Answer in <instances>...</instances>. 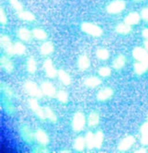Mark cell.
I'll return each instance as SVG.
<instances>
[{
	"mask_svg": "<svg viewBox=\"0 0 148 153\" xmlns=\"http://www.w3.org/2000/svg\"><path fill=\"white\" fill-rule=\"evenodd\" d=\"M81 30L87 35L95 37H101L103 33L102 28L101 27L91 22H85L82 23Z\"/></svg>",
	"mask_w": 148,
	"mask_h": 153,
	"instance_id": "6da1fadb",
	"label": "cell"
},
{
	"mask_svg": "<svg viewBox=\"0 0 148 153\" xmlns=\"http://www.w3.org/2000/svg\"><path fill=\"white\" fill-rule=\"evenodd\" d=\"M86 124V118L83 112L77 111L74 114L72 121L73 130L76 132L83 131Z\"/></svg>",
	"mask_w": 148,
	"mask_h": 153,
	"instance_id": "7a4b0ae2",
	"label": "cell"
},
{
	"mask_svg": "<svg viewBox=\"0 0 148 153\" xmlns=\"http://www.w3.org/2000/svg\"><path fill=\"white\" fill-rule=\"evenodd\" d=\"M126 2L124 0H113L107 5L106 11L110 15H117L125 10Z\"/></svg>",
	"mask_w": 148,
	"mask_h": 153,
	"instance_id": "3957f363",
	"label": "cell"
},
{
	"mask_svg": "<svg viewBox=\"0 0 148 153\" xmlns=\"http://www.w3.org/2000/svg\"><path fill=\"white\" fill-rule=\"evenodd\" d=\"M24 88L27 93L32 97L41 98L44 95L37 83L32 81H27L24 84Z\"/></svg>",
	"mask_w": 148,
	"mask_h": 153,
	"instance_id": "277c9868",
	"label": "cell"
},
{
	"mask_svg": "<svg viewBox=\"0 0 148 153\" xmlns=\"http://www.w3.org/2000/svg\"><path fill=\"white\" fill-rule=\"evenodd\" d=\"M28 105H29L30 108L31 110L36 114V116L41 120H44L46 119L45 112H44V108H41L39 106L38 101H37V98H31L28 99Z\"/></svg>",
	"mask_w": 148,
	"mask_h": 153,
	"instance_id": "5b68a950",
	"label": "cell"
},
{
	"mask_svg": "<svg viewBox=\"0 0 148 153\" xmlns=\"http://www.w3.org/2000/svg\"><path fill=\"white\" fill-rule=\"evenodd\" d=\"M132 56L135 60L148 63V51L145 48L137 47L133 50Z\"/></svg>",
	"mask_w": 148,
	"mask_h": 153,
	"instance_id": "8992f818",
	"label": "cell"
},
{
	"mask_svg": "<svg viewBox=\"0 0 148 153\" xmlns=\"http://www.w3.org/2000/svg\"><path fill=\"white\" fill-rule=\"evenodd\" d=\"M43 66H44L45 74L48 77L51 78V79H53V78L57 76L58 71H56V68L53 65L52 60L50 59V58H47V59L44 60Z\"/></svg>",
	"mask_w": 148,
	"mask_h": 153,
	"instance_id": "52a82bcc",
	"label": "cell"
},
{
	"mask_svg": "<svg viewBox=\"0 0 148 153\" xmlns=\"http://www.w3.org/2000/svg\"><path fill=\"white\" fill-rule=\"evenodd\" d=\"M44 95L49 97H54L56 94V90L53 83L50 81H44L40 86Z\"/></svg>",
	"mask_w": 148,
	"mask_h": 153,
	"instance_id": "ba28073f",
	"label": "cell"
},
{
	"mask_svg": "<svg viewBox=\"0 0 148 153\" xmlns=\"http://www.w3.org/2000/svg\"><path fill=\"white\" fill-rule=\"evenodd\" d=\"M0 45L5 51L10 56H14L13 45L10 38L8 35H2L0 38Z\"/></svg>",
	"mask_w": 148,
	"mask_h": 153,
	"instance_id": "9c48e42d",
	"label": "cell"
},
{
	"mask_svg": "<svg viewBox=\"0 0 148 153\" xmlns=\"http://www.w3.org/2000/svg\"><path fill=\"white\" fill-rule=\"evenodd\" d=\"M135 138L133 136H127L124 137L123 140L119 142V145H118V149L122 152L124 151H127L131 148L135 143Z\"/></svg>",
	"mask_w": 148,
	"mask_h": 153,
	"instance_id": "30bf717a",
	"label": "cell"
},
{
	"mask_svg": "<svg viewBox=\"0 0 148 153\" xmlns=\"http://www.w3.org/2000/svg\"><path fill=\"white\" fill-rule=\"evenodd\" d=\"M35 139L40 145L43 146L47 145L49 142V137L47 133L41 129H37L35 132Z\"/></svg>",
	"mask_w": 148,
	"mask_h": 153,
	"instance_id": "8fae6325",
	"label": "cell"
},
{
	"mask_svg": "<svg viewBox=\"0 0 148 153\" xmlns=\"http://www.w3.org/2000/svg\"><path fill=\"white\" fill-rule=\"evenodd\" d=\"M113 91L111 88L106 87V88H102V89H101L98 92L96 97H97V99L98 101H104L108 100V99H110L113 96Z\"/></svg>",
	"mask_w": 148,
	"mask_h": 153,
	"instance_id": "7c38bea8",
	"label": "cell"
},
{
	"mask_svg": "<svg viewBox=\"0 0 148 153\" xmlns=\"http://www.w3.org/2000/svg\"><path fill=\"white\" fill-rule=\"evenodd\" d=\"M141 19V15L137 12H130L124 18V22L129 25L130 26L135 25L138 24L140 22Z\"/></svg>",
	"mask_w": 148,
	"mask_h": 153,
	"instance_id": "4fadbf2b",
	"label": "cell"
},
{
	"mask_svg": "<svg viewBox=\"0 0 148 153\" xmlns=\"http://www.w3.org/2000/svg\"><path fill=\"white\" fill-rule=\"evenodd\" d=\"M17 36L22 41L28 42L31 40L32 37H33V34H32L31 31H30L27 28L21 27L17 31Z\"/></svg>",
	"mask_w": 148,
	"mask_h": 153,
	"instance_id": "5bb4252c",
	"label": "cell"
},
{
	"mask_svg": "<svg viewBox=\"0 0 148 153\" xmlns=\"http://www.w3.org/2000/svg\"><path fill=\"white\" fill-rule=\"evenodd\" d=\"M53 51H54V46L52 42L50 41L44 42L40 47V52L43 56H49L53 52Z\"/></svg>",
	"mask_w": 148,
	"mask_h": 153,
	"instance_id": "9a60e30c",
	"label": "cell"
},
{
	"mask_svg": "<svg viewBox=\"0 0 148 153\" xmlns=\"http://www.w3.org/2000/svg\"><path fill=\"white\" fill-rule=\"evenodd\" d=\"M20 134L23 140L28 142H31L33 141V138H35V134H33L30 128L27 126H23L20 129Z\"/></svg>",
	"mask_w": 148,
	"mask_h": 153,
	"instance_id": "2e32d148",
	"label": "cell"
},
{
	"mask_svg": "<svg viewBox=\"0 0 148 153\" xmlns=\"http://www.w3.org/2000/svg\"><path fill=\"white\" fill-rule=\"evenodd\" d=\"M77 65L80 70L85 71L90 66V60L86 55H82L78 58Z\"/></svg>",
	"mask_w": 148,
	"mask_h": 153,
	"instance_id": "e0dca14e",
	"label": "cell"
},
{
	"mask_svg": "<svg viewBox=\"0 0 148 153\" xmlns=\"http://www.w3.org/2000/svg\"><path fill=\"white\" fill-rule=\"evenodd\" d=\"M57 76H58L59 79L61 82L63 83L65 86H69L71 84L72 82V79H71L70 76L65 71L60 69L58 71V74H57Z\"/></svg>",
	"mask_w": 148,
	"mask_h": 153,
	"instance_id": "ac0fdd59",
	"label": "cell"
},
{
	"mask_svg": "<svg viewBox=\"0 0 148 153\" xmlns=\"http://www.w3.org/2000/svg\"><path fill=\"white\" fill-rule=\"evenodd\" d=\"M84 84L89 88H95L101 84V80L96 76H90L85 79Z\"/></svg>",
	"mask_w": 148,
	"mask_h": 153,
	"instance_id": "d6986e66",
	"label": "cell"
},
{
	"mask_svg": "<svg viewBox=\"0 0 148 153\" xmlns=\"http://www.w3.org/2000/svg\"><path fill=\"white\" fill-rule=\"evenodd\" d=\"M115 30L118 34H120V35H128L131 33V27L124 22L123 23H119V25H117Z\"/></svg>",
	"mask_w": 148,
	"mask_h": 153,
	"instance_id": "ffe728a7",
	"label": "cell"
},
{
	"mask_svg": "<svg viewBox=\"0 0 148 153\" xmlns=\"http://www.w3.org/2000/svg\"><path fill=\"white\" fill-rule=\"evenodd\" d=\"M141 143L143 145H148V121L142 124L140 129Z\"/></svg>",
	"mask_w": 148,
	"mask_h": 153,
	"instance_id": "44dd1931",
	"label": "cell"
},
{
	"mask_svg": "<svg viewBox=\"0 0 148 153\" xmlns=\"http://www.w3.org/2000/svg\"><path fill=\"white\" fill-rule=\"evenodd\" d=\"M0 63H1V66L2 67V68L4 69L7 72H12V70L14 68V65L12 63V62L8 58H7L6 56H2L0 59Z\"/></svg>",
	"mask_w": 148,
	"mask_h": 153,
	"instance_id": "7402d4cb",
	"label": "cell"
},
{
	"mask_svg": "<svg viewBox=\"0 0 148 153\" xmlns=\"http://www.w3.org/2000/svg\"><path fill=\"white\" fill-rule=\"evenodd\" d=\"M100 116L97 112L92 111L87 117V124L89 127H94L99 124Z\"/></svg>",
	"mask_w": 148,
	"mask_h": 153,
	"instance_id": "603a6c76",
	"label": "cell"
},
{
	"mask_svg": "<svg viewBox=\"0 0 148 153\" xmlns=\"http://www.w3.org/2000/svg\"><path fill=\"white\" fill-rule=\"evenodd\" d=\"M17 16L20 19L27 22H33L35 19V15L29 11L22 10V11L17 12Z\"/></svg>",
	"mask_w": 148,
	"mask_h": 153,
	"instance_id": "cb8c5ba5",
	"label": "cell"
},
{
	"mask_svg": "<svg viewBox=\"0 0 148 153\" xmlns=\"http://www.w3.org/2000/svg\"><path fill=\"white\" fill-rule=\"evenodd\" d=\"M32 34L33 37L38 40H45L48 37L46 32L41 28H35L32 30Z\"/></svg>",
	"mask_w": 148,
	"mask_h": 153,
	"instance_id": "d4e9b609",
	"label": "cell"
},
{
	"mask_svg": "<svg viewBox=\"0 0 148 153\" xmlns=\"http://www.w3.org/2000/svg\"><path fill=\"white\" fill-rule=\"evenodd\" d=\"M86 147V142H85V138L83 137H78L76 138L74 142V148L75 150L78 151V152H81L83 151L85 147Z\"/></svg>",
	"mask_w": 148,
	"mask_h": 153,
	"instance_id": "484cf974",
	"label": "cell"
},
{
	"mask_svg": "<svg viewBox=\"0 0 148 153\" xmlns=\"http://www.w3.org/2000/svg\"><path fill=\"white\" fill-rule=\"evenodd\" d=\"M134 69L135 73H136L137 74L142 75L147 71L148 63L138 61L137 63H134Z\"/></svg>",
	"mask_w": 148,
	"mask_h": 153,
	"instance_id": "4316f807",
	"label": "cell"
},
{
	"mask_svg": "<svg viewBox=\"0 0 148 153\" xmlns=\"http://www.w3.org/2000/svg\"><path fill=\"white\" fill-rule=\"evenodd\" d=\"M26 52V47L24 44L20 42H17L13 45V53L14 55L23 56Z\"/></svg>",
	"mask_w": 148,
	"mask_h": 153,
	"instance_id": "83f0119b",
	"label": "cell"
},
{
	"mask_svg": "<svg viewBox=\"0 0 148 153\" xmlns=\"http://www.w3.org/2000/svg\"><path fill=\"white\" fill-rule=\"evenodd\" d=\"M126 63V58L123 55H120L116 58L113 61V67L116 70H120L124 68Z\"/></svg>",
	"mask_w": 148,
	"mask_h": 153,
	"instance_id": "f1b7e54d",
	"label": "cell"
},
{
	"mask_svg": "<svg viewBox=\"0 0 148 153\" xmlns=\"http://www.w3.org/2000/svg\"><path fill=\"white\" fill-rule=\"evenodd\" d=\"M85 142H86V147L89 149H92L95 147V134L89 131L85 135Z\"/></svg>",
	"mask_w": 148,
	"mask_h": 153,
	"instance_id": "f546056e",
	"label": "cell"
},
{
	"mask_svg": "<svg viewBox=\"0 0 148 153\" xmlns=\"http://www.w3.org/2000/svg\"><path fill=\"white\" fill-rule=\"evenodd\" d=\"M26 67H27V71H28V73L33 74H35V71L37 70V63L35 61V60L33 58H29L27 60L26 63Z\"/></svg>",
	"mask_w": 148,
	"mask_h": 153,
	"instance_id": "4dcf8cb0",
	"label": "cell"
},
{
	"mask_svg": "<svg viewBox=\"0 0 148 153\" xmlns=\"http://www.w3.org/2000/svg\"><path fill=\"white\" fill-rule=\"evenodd\" d=\"M44 112H45L46 118L51 121V122H56L57 121V117L53 110L50 108L49 106H44Z\"/></svg>",
	"mask_w": 148,
	"mask_h": 153,
	"instance_id": "1f68e13d",
	"label": "cell"
},
{
	"mask_svg": "<svg viewBox=\"0 0 148 153\" xmlns=\"http://www.w3.org/2000/svg\"><path fill=\"white\" fill-rule=\"evenodd\" d=\"M56 99L60 101V102L64 103V104L67 103V101H68V99H69L68 94H67V92L65 90L59 91L56 94Z\"/></svg>",
	"mask_w": 148,
	"mask_h": 153,
	"instance_id": "d6a6232c",
	"label": "cell"
},
{
	"mask_svg": "<svg viewBox=\"0 0 148 153\" xmlns=\"http://www.w3.org/2000/svg\"><path fill=\"white\" fill-rule=\"evenodd\" d=\"M96 56L101 60H106L109 58V52L106 48H100L96 51Z\"/></svg>",
	"mask_w": 148,
	"mask_h": 153,
	"instance_id": "836d02e7",
	"label": "cell"
},
{
	"mask_svg": "<svg viewBox=\"0 0 148 153\" xmlns=\"http://www.w3.org/2000/svg\"><path fill=\"white\" fill-rule=\"evenodd\" d=\"M104 135L101 131H98L95 134V147L99 149L103 145Z\"/></svg>",
	"mask_w": 148,
	"mask_h": 153,
	"instance_id": "e575fe53",
	"label": "cell"
},
{
	"mask_svg": "<svg viewBox=\"0 0 148 153\" xmlns=\"http://www.w3.org/2000/svg\"><path fill=\"white\" fill-rule=\"evenodd\" d=\"M9 2L11 6L13 7L17 12L22 11L23 10V4H21L20 1L19 0H9Z\"/></svg>",
	"mask_w": 148,
	"mask_h": 153,
	"instance_id": "d590c367",
	"label": "cell"
},
{
	"mask_svg": "<svg viewBox=\"0 0 148 153\" xmlns=\"http://www.w3.org/2000/svg\"><path fill=\"white\" fill-rule=\"evenodd\" d=\"M110 73H111V70L108 66H103L98 70V74L101 77H108L110 75Z\"/></svg>",
	"mask_w": 148,
	"mask_h": 153,
	"instance_id": "8d00e7d4",
	"label": "cell"
},
{
	"mask_svg": "<svg viewBox=\"0 0 148 153\" xmlns=\"http://www.w3.org/2000/svg\"><path fill=\"white\" fill-rule=\"evenodd\" d=\"M0 22L3 25L8 23V17H7L6 13L5 12L4 9L2 7L0 8Z\"/></svg>",
	"mask_w": 148,
	"mask_h": 153,
	"instance_id": "74e56055",
	"label": "cell"
},
{
	"mask_svg": "<svg viewBox=\"0 0 148 153\" xmlns=\"http://www.w3.org/2000/svg\"><path fill=\"white\" fill-rule=\"evenodd\" d=\"M141 17L144 19V21L148 22V7H145L142 9L140 13Z\"/></svg>",
	"mask_w": 148,
	"mask_h": 153,
	"instance_id": "f35d334b",
	"label": "cell"
},
{
	"mask_svg": "<svg viewBox=\"0 0 148 153\" xmlns=\"http://www.w3.org/2000/svg\"><path fill=\"white\" fill-rule=\"evenodd\" d=\"M142 35L144 38H145L146 40H148V28H146V29L142 30Z\"/></svg>",
	"mask_w": 148,
	"mask_h": 153,
	"instance_id": "ab89813d",
	"label": "cell"
},
{
	"mask_svg": "<svg viewBox=\"0 0 148 153\" xmlns=\"http://www.w3.org/2000/svg\"><path fill=\"white\" fill-rule=\"evenodd\" d=\"M147 152V150L144 149H138V150L135 151V152H138V153H144Z\"/></svg>",
	"mask_w": 148,
	"mask_h": 153,
	"instance_id": "60d3db41",
	"label": "cell"
},
{
	"mask_svg": "<svg viewBox=\"0 0 148 153\" xmlns=\"http://www.w3.org/2000/svg\"><path fill=\"white\" fill-rule=\"evenodd\" d=\"M144 48L148 51V40H146L145 41H144Z\"/></svg>",
	"mask_w": 148,
	"mask_h": 153,
	"instance_id": "b9f144b4",
	"label": "cell"
},
{
	"mask_svg": "<svg viewBox=\"0 0 148 153\" xmlns=\"http://www.w3.org/2000/svg\"><path fill=\"white\" fill-rule=\"evenodd\" d=\"M62 152H70V151L69 150H62Z\"/></svg>",
	"mask_w": 148,
	"mask_h": 153,
	"instance_id": "7bdbcfd3",
	"label": "cell"
},
{
	"mask_svg": "<svg viewBox=\"0 0 148 153\" xmlns=\"http://www.w3.org/2000/svg\"><path fill=\"white\" fill-rule=\"evenodd\" d=\"M134 1H141V0H134Z\"/></svg>",
	"mask_w": 148,
	"mask_h": 153,
	"instance_id": "ee69618b",
	"label": "cell"
},
{
	"mask_svg": "<svg viewBox=\"0 0 148 153\" xmlns=\"http://www.w3.org/2000/svg\"><path fill=\"white\" fill-rule=\"evenodd\" d=\"M147 120H148V116H147Z\"/></svg>",
	"mask_w": 148,
	"mask_h": 153,
	"instance_id": "f6af8a7d",
	"label": "cell"
}]
</instances>
